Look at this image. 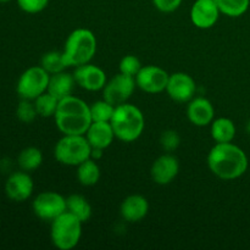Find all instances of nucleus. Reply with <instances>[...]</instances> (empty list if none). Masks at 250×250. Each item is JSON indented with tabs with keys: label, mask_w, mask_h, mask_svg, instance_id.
<instances>
[{
	"label": "nucleus",
	"mask_w": 250,
	"mask_h": 250,
	"mask_svg": "<svg viewBox=\"0 0 250 250\" xmlns=\"http://www.w3.org/2000/svg\"><path fill=\"white\" fill-rule=\"evenodd\" d=\"M208 167L220 180L232 181L242 177L248 170V156L238 146L215 143L208 154Z\"/></svg>",
	"instance_id": "obj_1"
},
{
	"label": "nucleus",
	"mask_w": 250,
	"mask_h": 250,
	"mask_svg": "<svg viewBox=\"0 0 250 250\" xmlns=\"http://www.w3.org/2000/svg\"><path fill=\"white\" fill-rule=\"evenodd\" d=\"M54 120L62 134H85L93 122L89 105L75 95L59 100Z\"/></svg>",
	"instance_id": "obj_2"
},
{
	"label": "nucleus",
	"mask_w": 250,
	"mask_h": 250,
	"mask_svg": "<svg viewBox=\"0 0 250 250\" xmlns=\"http://www.w3.org/2000/svg\"><path fill=\"white\" fill-rule=\"evenodd\" d=\"M110 124L114 129L115 137L119 141L132 143L143 133L146 119L139 107L127 102L115 106Z\"/></svg>",
	"instance_id": "obj_3"
},
{
	"label": "nucleus",
	"mask_w": 250,
	"mask_h": 250,
	"mask_svg": "<svg viewBox=\"0 0 250 250\" xmlns=\"http://www.w3.org/2000/svg\"><path fill=\"white\" fill-rule=\"evenodd\" d=\"M97 37L90 29L77 28L65 41L62 55L67 67H77L90 62L97 53Z\"/></svg>",
	"instance_id": "obj_4"
},
{
	"label": "nucleus",
	"mask_w": 250,
	"mask_h": 250,
	"mask_svg": "<svg viewBox=\"0 0 250 250\" xmlns=\"http://www.w3.org/2000/svg\"><path fill=\"white\" fill-rule=\"evenodd\" d=\"M54 158L65 166H75L92 158V146L85 134H62L54 146Z\"/></svg>",
	"instance_id": "obj_5"
},
{
	"label": "nucleus",
	"mask_w": 250,
	"mask_h": 250,
	"mask_svg": "<svg viewBox=\"0 0 250 250\" xmlns=\"http://www.w3.org/2000/svg\"><path fill=\"white\" fill-rule=\"evenodd\" d=\"M83 222L66 210L50 222V239L54 247L60 250L75 248L82 237Z\"/></svg>",
	"instance_id": "obj_6"
},
{
	"label": "nucleus",
	"mask_w": 250,
	"mask_h": 250,
	"mask_svg": "<svg viewBox=\"0 0 250 250\" xmlns=\"http://www.w3.org/2000/svg\"><path fill=\"white\" fill-rule=\"evenodd\" d=\"M50 75L39 66H31L20 76L16 92L21 99L34 100L48 90Z\"/></svg>",
	"instance_id": "obj_7"
},
{
	"label": "nucleus",
	"mask_w": 250,
	"mask_h": 250,
	"mask_svg": "<svg viewBox=\"0 0 250 250\" xmlns=\"http://www.w3.org/2000/svg\"><path fill=\"white\" fill-rule=\"evenodd\" d=\"M32 210L37 217L51 222L67 210L66 198L53 190L42 192L32 202Z\"/></svg>",
	"instance_id": "obj_8"
},
{
	"label": "nucleus",
	"mask_w": 250,
	"mask_h": 250,
	"mask_svg": "<svg viewBox=\"0 0 250 250\" xmlns=\"http://www.w3.org/2000/svg\"><path fill=\"white\" fill-rule=\"evenodd\" d=\"M136 87L134 77L120 72L119 75H115L114 77L110 78L105 87L103 88V99L117 106V105L128 102Z\"/></svg>",
	"instance_id": "obj_9"
},
{
	"label": "nucleus",
	"mask_w": 250,
	"mask_h": 250,
	"mask_svg": "<svg viewBox=\"0 0 250 250\" xmlns=\"http://www.w3.org/2000/svg\"><path fill=\"white\" fill-rule=\"evenodd\" d=\"M168 75L163 67L156 65L142 66L139 72L134 77L137 87L148 94H159L166 90Z\"/></svg>",
	"instance_id": "obj_10"
},
{
	"label": "nucleus",
	"mask_w": 250,
	"mask_h": 250,
	"mask_svg": "<svg viewBox=\"0 0 250 250\" xmlns=\"http://www.w3.org/2000/svg\"><path fill=\"white\" fill-rule=\"evenodd\" d=\"M197 92V83L194 78L186 72L171 73L168 77L166 93L177 103H188L194 98Z\"/></svg>",
	"instance_id": "obj_11"
},
{
	"label": "nucleus",
	"mask_w": 250,
	"mask_h": 250,
	"mask_svg": "<svg viewBox=\"0 0 250 250\" xmlns=\"http://www.w3.org/2000/svg\"><path fill=\"white\" fill-rule=\"evenodd\" d=\"M73 77H75L76 84L88 92L103 90L107 82L105 71L99 66L93 65L90 62L75 67Z\"/></svg>",
	"instance_id": "obj_12"
},
{
	"label": "nucleus",
	"mask_w": 250,
	"mask_h": 250,
	"mask_svg": "<svg viewBox=\"0 0 250 250\" xmlns=\"http://www.w3.org/2000/svg\"><path fill=\"white\" fill-rule=\"evenodd\" d=\"M34 183L27 171H16L7 177L5 182V193L12 202H26L33 194Z\"/></svg>",
	"instance_id": "obj_13"
},
{
	"label": "nucleus",
	"mask_w": 250,
	"mask_h": 250,
	"mask_svg": "<svg viewBox=\"0 0 250 250\" xmlns=\"http://www.w3.org/2000/svg\"><path fill=\"white\" fill-rule=\"evenodd\" d=\"M221 15L215 0H195L189 11L192 23L199 29H209L216 24Z\"/></svg>",
	"instance_id": "obj_14"
},
{
	"label": "nucleus",
	"mask_w": 250,
	"mask_h": 250,
	"mask_svg": "<svg viewBox=\"0 0 250 250\" xmlns=\"http://www.w3.org/2000/svg\"><path fill=\"white\" fill-rule=\"evenodd\" d=\"M180 161L171 153H165L155 159L150 167L151 180L159 186H167L177 177Z\"/></svg>",
	"instance_id": "obj_15"
},
{
	"label": "nucleus",
	"mask_w": 250,
	"mask_h": 250,
	"mask_svg": "<svg viewBox=\"0 0 250 250\" xmlns=\"http://www.w3.org/2000/svg\"><path fill=\"white\" fill-rule=\"evenodd\" d=\"M187 117L192 125L197 127L209 126L215 117L214 105L209 99L203 97L193 98L188 102Z\"/></svg>",
	"instance_id": "obj_16"
},
{
	"label": "nucleus",
	"mask_w": 250,
	"mask_h": 250,
	"mask_svg": "<svg viewBox=\"0 0 250 250\" xmlns=\"http://www.w3.org/2000/svg\"><path fill=\"white\" fill-rule=\"evenodd\" d=\"M149 212V202L141 194H131L125 198L120 207L122 219L131 224L142 221Z\"/></svg>",
	"instance_id": "obj_17"
},
{
	"label": "nucleus",
	"mask_w": 250,
	"mask_h": 250,
	"mask_svg": "<svg viewBox=\"0 0 250 250\" xmlns=\"http://www.w3.org/2000/svg\"><path fill=\"white\" fill-rule=\"evenodd\" d=\"M85 137L92 149H102V150L109 148L116 138L110 122H92L89 128L85 132Z\"/></svg>",
	"instance_id": "obj_18"
},
{
	"label": "nucleus",
	"mask_w": 250,
	"mask_h": 250,
	"mask_svg": "<svg viewBox=\"0 0 250 250\" xmlns=\"http://www.w3.org/2000/svg\"><path fill=\"white\" fill-rule=\"evenodd\" d=\"M75 85L76 81L75 77H73V73L71 75V73L65 72V71H61V72L50 75L46 92L54 95L58 100H61L63 98L68 97V95H72V90Z\"/></svg>",
	"instance_id": "obj_19"
},
{
	"label": "nucleus",
	"mask_w": 250,
	"mask_h": 250,
	"mask_svg": "<svg viewBox=\"0 0 250 250\" xmlns=\"http://www.w3.org/2000/svg\"><path fill=\"white\" fill-rule=\"evenodd\" d=\"M210 132L216 143H229L236 137V125L229 117H219L210 124Z\"/></svg>",
	"instance_id": "obj_20"
},
{
	"label": "nucleus",
	"mask_w": 250,
	"mask_h": 250,
	"mask_svg": "<svg viewBox=\"0 0 250 250\" xmlns=\"http://www.w3.org/2000/svg\"><path fill=\"white\" fill-rule=\"evenodd\" d=\"M77 180L84 187H92L99 182L100 167L94 159H87L77 166Z\"/></svg>",
	"instance_id": "obj_21"
},
{
	"label": "nucleus",
	"mask_w": 250,
	"mask_h": 250,
	"mask_svg": "<svg viewBox=\"0 0 250 250\" xmlns=\"http://www.w3.org/2000/svg\"><path fill=\"white\" fill-rule=\"evenodd\" d=\"M66 204H67V211L75 215L83 224L89 221L92 216V205L89 204L87 198L81 194H71L66 198Z\"/></svg>",
	"instance_id": "obj_22"
},
{
	"label": "nucleus",
	"mask_w": 250,
	"mask_h": 250,
	"mask_svg": "<svg viewBox=\"0 0 250 250\" xmlns=\"http://www.w3.org/2000/svg\"><path fill=\"white\" fill-rule=\"evenodd\" d=\"M17 163H19L21 170L31 172V171L41 167V165L43 164V153L41 149L36 148V146H27L19 154Z\"/></svg>",
	"instance_id": "obj_23"
},
{
	"label": "nucleus",
	"mask_w": 250,
	"mask_h": 250,
	"mask_svg": "<svg viewBox=\"0 0 250 250\" xmlns=\"http://www.w3.org/2000/svg\"><path fill=\"white\" fill-rule=\"evenodd\" d=\"M221 14L229 17H239L249 9L250 0H215Z\"/></svg>",
	"instance_id": "obj_24"
},
{
	"label": "nucleus",
	"mask_w": 250,
	"mask_h": 250,
	"mask_svg": "<svg viewBox=\"0 0 250 250\" xmlns=\"http://www.w3.org/2000/svg\"><path fill=\"white\" fill-rule=\"evenodd\" d=\"M41 66L49 75H54V73L65 71V68L67 67L65 59H63L62 51L56 50H51L44 54L41 59Z\"/></svg>",
	"instance_id": "obj_25"
},
{
	"label": "nucleus",
	"mask_w": 250,
	"mask_h": 250,
	"mask_svg": "<svg viewBox=\"0 0 250 250\" xmlns=\"http://www.w3.org/2000/svg\"><path fill=\"white\" fill-rule=\"evenodd\" d=\"M36 106L37 114L41 117H54L56 109H58L59 100L49 92L43 93L38 98L33 100Z\"/></svg>",
	"instance_id": "obj_26"
},
{
	"label": "nucleus",
	"mask_w": 250,
	"mask_h": 250,
	"mask_svg": "<svg viewBox=\"0 0 250 250\" xmlns=\"http://www.w3.org/2000/svg\"><path fill=\"white\" fill-rule=\"evenodd\" d=\"M90 107V116L93 122H110L115 111V105L105 99L94 102Z\"/></svg>",
	"instance_id": "obj_27"
},
{
	"label": "nucleus",
	"mask_w": 250,
	"mask_h": 250,
	"mask_svg": "<svg viewBox=\"0 0 250 250\" xmlns=\"http://www.w3.org/2000/svg\"><path fill=\"white\" fill-rule=\"evenodd\" d=\"M16 116L23 124H31L38 116L33 100L21 99L16 109Z\"/></svg>",
	"instance_id": "obj_28"
},
{
	"label": "nucleus",
	"mask_w": 250,
	"mask_h": 250,
	"mask_svg": "<svg viewBox=\"0 0 250 250\" xmlns=\"http://www.w3.org/2000/svg\"><path fill=\"white\" fill-rule=\"evenodd\" d=\"M160 146L166 153H172L180 146L181 137L177 131L175 129H166L160 134Z\"/></svg>",
	"instance_id": "obj_29"
},
{
	"label": "nucleus",
	"mask_w": 250,
	"mask_h": 250,
	"mask_svg": "<svg viewBox=\"0 0 250 250\" xmlns=\"http://www.w3.org/2000/svg\"><path fill=\"white\" fill-rule=\"evenodd\" d=\"M142 68L141 60L137 58L136 55H126L121 59L119 63L120 72L124 75L131 76V77H136L137 73Z\"/></svg>",
	"instance_id": "obj_30"
},
{
	"label": "nucleus",
	"mask_w": 250,
	"mask_h": 250,
	"mask_svg": "<svg viewBox=\"0 0 250 250\" xmlns=\"http://www.w3.org/2000/svg\"><path fill=\"white\" fill-rule=\"evenodd\" d=\"M20 9L26 14H39L46 9L49 0H16Z\"/></svg>",
	"instance_id": "obj_31"
},
{
	"label": "nucleus",
	"mask_w": 250,
	"mask_h": 250,
	"mask_svg": "<svg viewBox=\"0 0 250 250\" xmlns=\"http://www.w3.org/2000/svg\"><path fill=\"white\" fill-rule=\"evenodd\" d=\"M151 1H153L155 9H158L159 11L170 14V12L176 11L181 6L183 0H151Z\"/></svg>",
	"instance_id": "obj_32"
},
{
	"label": "nucleus",
	"mask_w": 250,
	"mask_h": 250,
	"mask_svg": "<svg viewBox=\"0 0 250 250\" xmlns=\"http://www.w3.org/2000/svg\"><path fill=\"white\" fill-rule=\"evenodd\" d=\"M247 132L250 134V120L248 121V124H247Z\"/></svg>",
	"instance_id": "obj_33"
},
{
	"label": "nucleus",
	"mask_w": 250,
	"mask_h": 250,
	"mask_svg": "<svg viewBox=\"0 0 250 250\" xmlns=\"http://www.w3.org/2000/svg\"><path fill=\"white\" fill-rule=\"evenodd\" d=\"M11 1V0H0V2H2V4H5V2H9Z\"/></svg>",
	"instance_id": "obj_34"
}]
</instances>
